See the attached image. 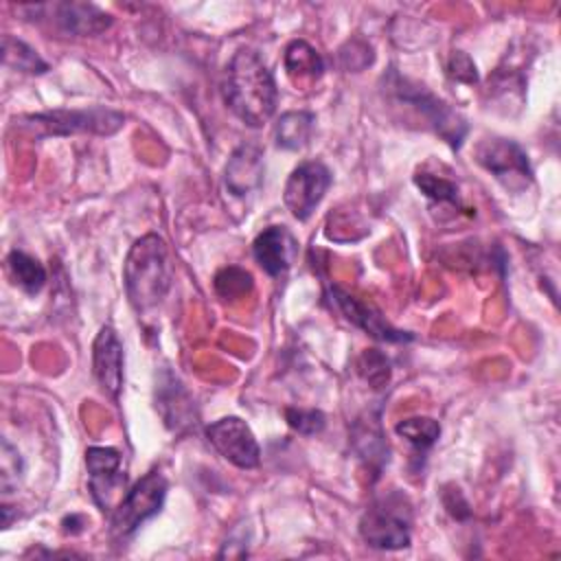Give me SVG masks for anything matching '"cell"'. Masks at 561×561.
Segmentation results:
<instances>
[{
  "label": "cell",
  "mask_w": 561,
  "mask_h": 561,
  "mask_svg": "<svg viewBox=\"0 0 561 561\" xmlns=\"http://www.w3.org/2000/svg\"><path fill=\"white\" fill-rule=\"evenodd\" d=\"M285 419L291 430H296L298 434H305V436L320 434L327 423L324 414L320 410H302V408H287Z\"/></svg>",
  "instance_id": "cell-27"
},
{
  "label": "cell",
  "mask_w": 561,
  "mask_h": 561,
  "mask_svg": "<svg viewBox=\"0 0 561 561\" xmlns=\"http://www.w3.org/2000/svg\"><path fill=\"white\" fill-rule=\"evenodd\" d=\"M252 254L265 274L280 276L296 261L298 241L285 226H267L256 234Z\"/></svg>",
  "instance_id": "cell-14"
},
{
  "label": "cell",
  "mask_w": 561,
  "mask_h": 561,
  "mask_svg": "<svg viewBox=\"0 0 561 561\" xmlns=\"http://www.w3.org/2000/svg\"><path fill=\"white\" fill-rule=\"evenodd\" d=\"M24 127L37 131V136H70V134H94L112 136L125 125V116L110 107H85V110H53L42 114L24 116Z\"/></svg>",
  "instance_id": "cell-6"
},
{
  "label": "cell",
  "mask_w": 561,
  "mask_h": 561,
  "mask_svg": "<svg viewBox=\"0 0 561 561\" xmlns=\"http://www.w3.org/2000/svg\"><path fill=\"white\" fill-rule=\"evenodd\" d=\"M447 75L460 83H476L478 81V72H476V64L471 61V57L462 50H454L449 55L447 61Z\"/></svg>",
  "instance_id": "cell-28"
},
{
  "label": "cell",
  "mask_w": 561,
  "mask_h": 561,
  "mask_svg": "<svg viewBox=\"0 0 561 561\" xmlns=\"http://www.w3.org/2000/svg\"><path fill=\"white\" fill-rule=\"evenodd\" d=\"M283 64H285L289 79L296 83L298 81H316L324 72V61H322L320 53L305 39H294L285 48Z\"/></svg>",
  "instance_id": "cell-17"
},
{
  "label": "cell",
  "mask_w": 561,
  "mask_h": 561,
  "mask_svg": "<svg viewBox=\"0 0 561 561\" xmlns=\"http://www.w3.org/2000/svg\"><path fill=\"white\" fill-rule=\"evenodd\" d=\"M476 160L493 173L508 191L524 188L533 182V169L526 151L506 138H486L476 147Z\"/></svg>",
  "instance_id": "cell-7"
},
{
  "label": "cell",
  "mask_w": 561,
  "mask_h": 561,
  "mask_svg": "<svg viewBox=\"0 0 561 561\" xmlns=\"http://www.w3.org/2000/svg\"><path fill=\"white\" fill-rule=\"evenodd\" d=\"M88 486L94 504L105 513L125 495V473L121 471V451L114 447H90L85 451Z\"/></svg>",
  "instance_id": "cell-9"
},
{
  "label": "cell",
  "mask_w": 561,
  "mask_h": 561,
  "mask_svg": "<svg viewBox=\"0 0 561 561\" xmlns=\"http://www.w3.org/2000/svg\"><path fill=\"white\" fill-rule=\"evenodd\" d=\"M7 267H9V274H11L13 283L22 291H26L31 296L37 294L46 285V270H44V265L35 256H31V254H26L22 250L9 252Z\"/></svg>",
  "instance_id": "cell-19"
},
{
  "label": "cell",
  "mask_w": 561,
  "mask_h": 561,
  "mask_svg": "<svg viewBox=\"0 0 561 561\" xmlns=\"http://www.w3.org/2000/svg\"><path fill=\"white\" fill-rule=\"evenodd\" d=\"M443 502H445L447 511H449L454 517H458V519L469 517V504L465 502V497H462V493H460L458 489L445 491V493H443Z\"/></svg>",
  "instance_id": "cell-29"
},
{
  "label": "cell",
  "mask_w": 561,
  "mask_h": 561,
  "mask_svg": "<svg viewBox=\"0 0 561 561\" xmlns=\"http://www.w3.org/2000/svg\"><path fill=\"white\" fill-rule=\"evenodd\" d=\"M357 373L373 390H383L392 375L390 359L377 348H366L357 359Z\"/></svg>",
  "instance_id": "cell-22"
},
{
  "label": "cell",
  "mask_w": 561,
  "mask_h": 561,
  "mask_svg": "<svg viewBox=\"0 0 561 561\" xmlns=\"http://www.w3.org/2000/svg\"><path fill=\"white\" fill-rule=\"evenodd\" d=\"M414 184L421 188V193L432 199V202H438V204H451L456 206L460 199H458V186L456 182L443 178V175H434V173H427V171H419L414 175Z\"/></svg>",
  "instance_id": "cell-23"
},
{
  "label": "cell",
  "mask_w": 561,
  "mask_h": 561,
  "mask_svg": "<svg viewBox=\"0 0 561 561\" xmlns=\"http://www.w3.org/2000/svg\"><path fill=\"white\" fill-rule=\"evenodd\" d=\"M167 497V480L158 469L145 473L114 506L110 515V535L116 541L129 539L147 519L160 513Z\"/></svg>",
  "instance_id": "cell-5"
},
{
  "label": "cell",
  "mask_w": 561,
  "mask_h": 561,
  "mask_svg": "<svg viewBox=\"0 0 561 561\" xmlns=\"http://www.w3.org/2000/svg\"><path fill=\"white\" fill-rule=\"evenodd\" d=\"M388 90L394 94L397 101L410 105L412 110H416L425 123L451 147L458 149L469 131L467 121L451 110L445 101H440L438 96H434L425 85L410 81L405 77H401L399 72H390V77L386 79Z\"/></svg>",
  "instance_id": "cell-4"
},
{
  "label": "cell",
  "mask_w": 561,
  "mask_h": 561,
  "mask_svg": "<svg viewBox=\"0 0 561 561\" xmlns=\"http://www.w3.org/2000/svg\"><path fill=\"white\" fill-rule=\"evenodd\" d=\"M215 289L221 298H241L243 294H248L252 289V276L250 272L241 270V267H224L217 272L215 276Z\"/></svg>",
  "instance_id": "cell-25"
},
{
  "label": "cell",
  "mask_w": 561,
  "mask_h": 561,
  "mask_svg": "<svg viewBox=\"0 0 561 561\" xmlns=\"http://www.w3.org/2000/svg\"><path fill=\"white\" fill-rule=\"evenodd\" d=\"M359 537L377 550H403L412 539V504L408 495L390 489L377 495L359 517Z\"/></svg>",
  "instance_id": "cell-3"
},
{
  "label": "cell",
  "mask_w": 561,
  "mask_h": 561,
  "mask_svg": "<svg viewBox=\"0 0 561 561\" xmlns=\"http://www.w3.org/2000/svg\"><path fill=\"white\" fill-rule=\"evenodd\" d=\"M394 432L401 438H405L416 451L425 454L438 440L440 425L430 416H410V419H401L394 425Z\"/></svg>",
  "instance_id": "cell-20"
},
{
  "label": "cell",
  "mask_w": 561,
  "mask_h": 561,
  "mask_svg": "<svg viewBox=\"0 0 561 561\" xmlns=\"http://www.w3.org/2000/svg\"><path fill=\"white\" fill-rule=\"evenodd\" d=\"M2 59L9 68H15L28 75H44L48 70V64L37 55L35 48H31L28 44L11 35H4L2 39Z\"/></svg>",
  "instance_id": "cell-21"
},
{
  "label": "cell",
  "mask_w": 561,
  "mask_h": 561,
  "mask_svg": "<svg viewBox=\"0 0 561 561\" xmlns=\"http://www.w3.org/2000/svg\"><path fill=\"white\" fill-rule=\"evenodd\" d=\"M24 473V462L20 451L7 440L2 438V447H0V484H2V493L9 495L13 493V489L18 486L20 478Z\"/></svg>",
  "instance_id": "cell-26"
},
{
  "label": "cell",
  "mask_w": 561,
  "mask_h": 561,
  "mask_svg": "<svg viewBox=\"0 0 561 561\" xmlns=\"http://www.w3.org/2000/svg\"><path fill=\"white\" fill-rule=\"evenodd\" d=\"M206 436L210 445L234 467L239 469H254L261 460V447L248 427L245 421L239 416H224L206 427Z\"/></svg>",
  "instance_id": "cell-11"
},
{
  "label": "cell",
  "mask_w": 561,
  "mask_h": 561,
  "mask_svg": "<svg viewBox=\"0 0 561 561\" xmlns=\"http://www.w3.org/2000/svg\"><path fill=\"white\" fill-rule=\"evenodd\" d=\"M33 15L48 18L61 33L90 37L107 31L112 26V15L92 2H53V4H31L20 7Z\"/></svg>",
  "instance_id": "cell-10"
},
{
  "label": "cell",
  "mask_w": 561,
  "mask_h": 561,
  "mask_svg": "<svg viewBox=\"0 0 561 561\" xmlns=\"http://www.w3.org/2000/svg\"><path fill=\"white\" fill-rule=\"evenodd\" d=\"M353 436H355V447H357L359 456L366 458L370 465L373 462L381 465L383 460H388V447H386L383 436L377 425H370V421L357 423Z\"/></svg>",
  "instance_id": "cell-24"
},
{
  "label": "cell",
  "mask_w": 561,
  "mask_h": 561,
  "mask_svg": "<svg viewBox=\"0 0 561 561\" xmlns=\"http://www.w3.org/2000/svg\"><path fill=\"white\" fill-rule=\"evenodd\" d=\"M313 114L285 112L274 125V142L280 149H300L309 142L313 131Z\"/></svg>",
  "instance_id": "cell-18"
},
{
  "label": "cell",
  "mask_w": 561,
  "mask_h": 561,
  "mask_svg": "<svg viewBox=\"0 0 561 561\" xmlns=\"http://www.w3.org/2000/svg\"><path fill=\"white\" fill-rule=\"evenodd\" d=\"M331 300L335 302L337 311L357 329H362L364 333H368L370 337L379 340V342H410L412 333L401 331L397 327H392L377 307H373L370 302L359 300L357 296L348 294L346 289L331 285L329 287Z\"/></svg>",
  "instance_id": "cell-12"
},
{
  "label": "cell",
  "mask_w": 561,
  "mask_h": 561,
  "mask_svg": "<svg viewBox=\"0 0 561 561\" xmlns=\"http://www.w3.org/2000/svg\"><path fill=\"white\" fill-rule=\"evenodd\" d=\"M221 94L230 112L248 127L265 125L278 103L276 81L261 55L252 48H239L226 64Z\"/></svg>",
  "instance_id": "cell-1"
},
{
  "label": "cell",
  "mask_w": 561,
  "mask_h": 561,
  "mask_svg": "<svg viewBox=\"0 0 561 561\" xmlns=\"http://www.w3.org/2000/svg\"><path fill=\"white\" fill-rule=\"evenodd\" d=\"M329 186L331 171L320 160L300 162L287 178L283 202L298 221H307L316 206L322 202Z\"/></svg>",
  "instance_id": "cell-8"
},
{
  "label": "cell",
  "mask_w": 561,
  "mask_h": 561,
  "mask_svg": "<svg viewBox=\"0 0 561 561\" xmlns=\"http://www.w3.org/2000/svg\"><path fill=\"white\" fill-rule=\"evenodd\" d=\"M156 410L164 419V425L175 432L195 419L193 399L171 370H162L156 381Z\"/></svg>",
  "instance_id": "cell-16"
},
{
  "label": "cell",
  "mask_w": 561,
  "mask_h": 561,
  "mask_svg": "<svg viewBox=\"0 0 561 561\" xmlns=\"http://www.w3.org/2000/svg\"><path fill=\"white\" fill-rule=\"evenodd\" d=\"M123 278L127 298L138 313L158 307L171 287V263L164 239L158 234L140 237L125 259Z\"/></svg>",
  "instance_id": "cell-2"
},
{
  "label": "cell",
  "mask_w": 561,
  "mask_h": 561,
  "mask_svg": "<svg viewBox=\"0 0 561 561\" xmlns=\"http://www.w3.org/2000/svg\"><path fill=\"white\" fill-rule=\"evenodd\" d=\"M261 182H263V151L256 145L237 147L224 169L226 188L237 197H245L252 191H256Z\"/></svg>",
  "instance_id": "cell-15"
},
{
  "label": "cell",
  "mask_w": 561,
  "mask_h": 561,
  "mask_svg": "<svg viewBox=\"0 0 561 561\" xmlns=\"http://www.w3.org/2000/svg\"><path fill=\"white\" fill-rule=\"evenodd\" d=\"M123 364L125 355L116 331L110 324L101 327L92 344V370L101 390L114 401L123 390Z\"/></svg>",
  "instance_id": "cell-13"
}]
</instances>
